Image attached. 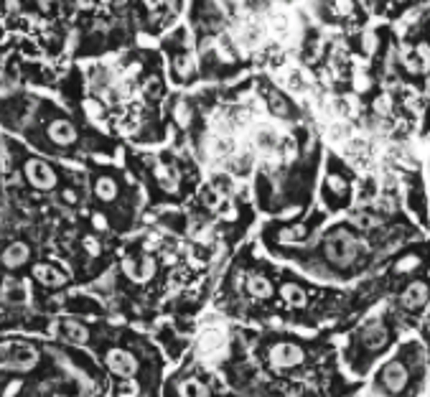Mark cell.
Here are the masks:
<instances>
[{
	"label": "cell",
	"mask_w": 430,
	"mask_h": 397,
	"mask_svg": "<svg viewBox=\"0 0 430 397\" xmlns=\"http://www.w3.org/2000/svg\"><path fill=\"white\" fill-rule=\"evenodd\" d=\"M324 258L326 263H331L334 267H341V270H349L354 265H359L362 260H367L369 255V247L364 239H359L357 234L346 227H334L324 237Z\"/></svg>",
	"instance_id": "obj_1"
},
{
	"label": "cell",
	"mask_w": 430,
	"mask_h": 397,
	"mask_svg": "<svg viewBox=\"0 0 430 397\" xmlns=\"http://www.w3.org/2000/svg\"><path fill=\"white\" fill-rule=\"evenodd\" d=\"M41 354L31 344H0V370L26 372L39 364Z\"/></svg>",
	"instance_id": "obj_2"
},
{
	"label": "cell",
	"mask_w": 430,
	"mask_h": 397,
	"mask_svg": "<svg viewBox=\"0 0 430 397\" xmlns=\"http://www.w3.org/2000/svg\"><path fill=\"white\" fill-rule=\"evenodd\" d=\"M305 362V349L296 341H278L267 349V364L275 372H288L296 370Z\"/></svg>",
	"instance_id": "obj_3"
},
{
	"label": "cell",
	"mask_w": 430,
	"mask_h": 397,
	"mask_svg": "<svg viewBox=\"0 0 430 397\" xmlns=\"http://www.w3.org/2000/svg\"><path fill=\"white\" fill-rule=\"evenodd\" d=\"M374 382H377V387L384 392V395H400V392H405L407 382H410V372H407V367H405L403 362L392 359V362L379 367Z\"/></svg>",
	"instance_id": "obj_4"
},
{
	"label": "cell",
	"mask_w": 430,
	"mask_h": 397,
	"mask_svg": "<svg viewBox=\"0 0 430 397\" xmlns=\"http://www.w3.org/2000/svg\"><path fill=\"white\" fill-rule=\"evenodd\" d=\"M225 346H227L225 329H204L201 331V336H198V341H196L198 357L206 359V362L222 357V354H225Z\"/></svg>",
	"instance_id": "obj_5"
},
{
	"label": "cell",
	"mask_w": 430,
	"mask_h": 397,
	"mask_svg": "<svg viewBox=\"0 0 430 397\" xmlns=\"http://www.w3.org/2000/svg\"><path fill=\"white\" fill-rule=\"evenodd\" d=\"M105 364L110 367V372H115L122 379L135 377V372H138V359L125 349H110L105 357Z\"/></svg>",
	"instance_id": "obj_6"
},
{
	"label": "cell",
	"mask_w": 430,
	"mask_h": 397,
	"mask_svg": "<svg viewBox=\"0 0 430 397\" xmlns=\"http://www.w3.org/2000/svg\"><path fill=\"white\" fill-rule=\"evenodd\" d=\"M430 301V283H425V280H415V283H410L407 288H405V293L400 296V305H403L405 311H420V308H425Z\"/></svg>",
	"instance_id": "obj_7"
},
{
	"label": "cell",
	"mask_w": 430,
	"mask_h": 397,
	"mask_svg": "<svg viewBox=\"0 0 430 397\" xmlns=\"http://www.w3.org/2000/svg\"><path fill=\"white\" fill-rule=\"evenodd\" d=\"M387 339H390V334H387V326L379 321V318H369L367 324L362 326V331H359V341H362L367 349H382L384 344H387Z\"/></svg>",
	"instance_id": "obj_8"
},
{
	"label": "cell",
	"mask_w": 430,
	"mask_h": 397,
	"mask_svg": "<svg viewBox=\"0 0 430 397\" xmlns=\"http://www.w3.org/2000/svg\"><path fill=\"white\" fill-rule=\"evenodd\" d=\"M265 28H270V33L275 36V39H288L291 36V13L288 11H283V8H270L267 11V15H265Z\"/></svg>",
	"instance_id": "obj_9"
},
{
	"label": "cell",
	"mask_w": 430,
	"mask_h": 397,
	"mask_svg": "<svg viewBox=\"0 0 430 397\" xmlns=\"http://www.w3.org/2000/svg\"><path fill=\"white\" fill-rule=\"evenodd\" d=\"M26 176L36 189H51L56 184V173L46 163H41V160H31L26 165Z\"/></svg>",
	"instance_id": "obj_10"
},
{
	"label": "cell",
	"mask_w": 430,
	"mask_h": 397,
	"mask_svg": "<svg viewBox=\"0 0 430 397\" xmlns=\"http://www.w3.org/2000/svg\"><path fill=\"white\" fill-rule=\"evenodd\" d=\"M122 270H125L132 280H140V283H143V280L153 278V272H156V260H153L151 255L140 258V263H135V260H125Z\"/></svg>",
	"instance_id": "obj_11"
},
{
	"label": "cell",
	"mask_w": 430,
	"mask_h": 397,
	"mask_svg": "<svg viewBox=\"0 0 430 397\" xmlns=\"http://www.w3.org/2000/svg\"><path fill=\"white\" fill-rule=\"evenodd\" d=\"M280 143H283V138H280V132L275 130V127H270V125H260L258 130H255V146H258L263 153L278 151Z\"/></svg>",
	"instance_id": "obj_12"
},
{
	"label": "cell",
	"mask_w": 430,
	"mask_h": 397,
	"mask_svg": "<svg viewBox=\"0 0 430 397\" xmlns=\"http://www.w3.org/2000/svg\"><path fill=\"white\" fill-rule=\"evenodd\" d=\"M49 135H51V140L53 143H59V146H69V143L77 140V130H74V125L72 122H66V120H56V122H51Z\"/></svg>",
	"instance_id": "obj_13"
},
{
	"label": "cell",
	"mask_w": 430,
	"mask_h": 397,
	"mask_svg": "<svg viewBox=\"0 0 430 397\" xmlns=\"http://www.w3.org/2000/svg\"><path fill=\"white\" fill-rule=\"evenodd\" d=\"M209 148H212V153L217 158H232L237 153V140L232 138V135H225V132H217L212 138V143H209Z\"/></svg>",
	"instance_id": "obj_14"
},
{
	"label": "cell",
	"mask_w": 430,
	"mask_h": 397,
	"mask_svg": "<svg viewBox=\"0 0 430 397\" xmlns=\"http://www.w3.org/2000/svg\"><path fill=\"white\" fill-rule=\"evenodd\" d=\"M247 293L252 298H258V301H267L272 296V283L265 275H260V272H252L250 278H247Z\"/></svg>",
	"instance_id": "obj_15"
},
{
	"label": "cell",
	"mask_w": 430,
	"mask_h": 397,
	"mask_svg": "<svg viewBox=\"0 0 430 397\" xmlns=\"http://www.w3.org/2000/svg\"><path fill=\"white\" fill-rule=\"evenodd\" d=\"M33 275H36V280H41L44 285H51V288H59V285L66 283V275L61 270H56L53 265H36Z\"/></svg>",
	"instance_id": "obj_16"
},
{
	"label": "cell",
	"mask_w": 430,
	"mask_h": 397,
	"mask_svg": "<svg viewBox=\"0 0 430 397\" xmlns=\"http://www.w3.org/2000/svg\"><path fill=\"white\" fill-rule=\"evenodd\" d=\"M326 8H329V15L331 18H351V15L357 13V3L354 0H324Z\"/></svg>",
	"instance_id": "obj_17"
},
{
	"label": "cell",
	"mask_w": 430,
	"mask_h": 397,
	"mask_svg": "<svg viewBox=\"0 0 430 397\" xmlns=\"http://www.w3.org/2000/svg\"><path fill=\"white\" fill-rule=\"evenodd\" d=\"M61 336L66 341H72V344H84L87 339H89V331L87 326H82L80 321H64L61 324Z\"/></svg>",
	"instance_id": "obj_18"
},
{
	"label": "cell",
	"mask_w": 430,
	"mask_h": 397,
	"mask_svg": "<svg viewBox=\"0 0 430 397\" xmlns=\"http://www.w3.org/2000/svg\"><path fill=\"white\" fill-rule=\"evenodd\" d=\"M26 260H28V247L23 245V242H15V245H11L6 252H3V263H6V267H20Z\"/></svg>",
	"instance_id": "obj_19"
},
{
	"label": "cell",
	"mask_w": 430,
	"mask_h": 397,
	"mask_svg": "<svg viewBox=\"0 0 430 397\" xmlns=\"http://www.w3.org/2000/svg\"><path fill=\"white\" fill-rule=\"evenodd\" d=\"M156 179H158L160 189H165V191H176L179 189V173L163 163L156 165Z\"/></svg>",
	"instance_id": "obj_20"
},
{
	"label": "cell",
	"mask_w": 430,
	"mask_h": 397,
	"mask_svg": "<svg viewBox=\"0 0 430 397\" xmlns=\"http://www.w3.org/2000/svg\"><path fill=\"white\" fill-rule=\"evenodd\" d=\"M283 301L288 305H293V308H303L305 305V291L301 288V285H296V283H285L283 285Z\"/></svg>",
	"instance_id": "obj_21"
},
{
	"label": "cell",
	"mask_w": 430,
	"mask_h": 397,
	"mask_svg": "<svg viewBox=\"0 0 430 397\" xmlns=\"http://www.w3.org/2000/svg\"><path fill=\"white\" fill-rule=\"evenodd\" d=\"M420 265H423V258H420L417 252H407V255H403V258L395 263V272L397 275H407V272H415Z\"/></svg>",
	"instance_id": "obj_22"
},
{
	"label": "cell",
	"mask_w": 430,
	"mask_h": 397,
	"mask_svg": "<svg viewBox=\"0 0 430 397\" xmlns=\"http://www.w3.org/2000/svg\"><path fill=\"white\" fill-rule=\"evenodd\" d=\"M326 191L334 194V196H339V198H344L346 191H349V184H346V179L341 173H329V176H326Z\"/></svg>",
	"instance_id": "obj_23"
},
{
	"label": "cell",
	"mask_w": 430,
	"mask_h": 397,
	"mask_svg": "<svg viewBox=\"0 0 430 397\" xmlns=\"http://www.w3.org/2000/svg\"><path fill=\"white\" fill-rule=\"evenodd\" d=\"M94 191H97V196L102 198V201H113V198L118 196V184H115L110 176H102V179L97 181V186H94Z\"/></svg>",
	"instance_id": "obj_24"
},
{
	"label": "cell",
	"mask_w": 430,
	"mask_h": 397,
	"mask_svg": "<svg viewBox=\"0 0 430 397\" xmlns=\"http://www.w3.org/2000/svg\"><path fill=\"white\" fill-rule=\"evenodd\" d=\"M181 395L184 397H209V387L204 382H198V379H186L181 384Z\"/></svg>",
	"instance_id": "obj_25"
},
{
	"label": "cell",
	"mask_w": 430,
	"mask_h": 397,
	"mask_svg": "<svg viewBox=\"0 0 430 397\" xmlns=\"http://www.w3.org/2000/svg\"><path fill=\"white\" fill-rule=\"evenodd\" d=\"M329 140H334V143H344V140H351L349 125H346V122H334V125L329 127Z\"/></svg>",
	"instance_id": "obj_26"
},
{
	"label": "cell",
	"mask_w": 430,
	"mask_h": 397,
	"mask_svg": "<svg viewBox=\"0 0 430 397\" xmlns=\"http://www.w3.org/2000/svg\"><path fill=\"white\" fill-rule=\"evenodd\" d=\"M372 107H374V115H377V118H387V115L392 113V97L390 94H379Z\"/></svg>",
	"instance_id": "obj_27"
},
{
	"label": "cell",
	"mask_w": 430,
	"mask_h": 397,
	"mask_svg": "<svg viewBox=\"0 0 430 397\" xmlns=\"http://www.w3.org/2000/svg\"><path fill=\"white\" fill-rule=\"evenodd\" d=\"M285 87L291 89V92H305V80L301 72H291L288 74V82H285Z\"/></svg>",
	"instance_id": "obj_28"
},
{
	"label": "cell",
	"mask_w": 430,
	"mask_h": 397,
	"mask_svg": "<svg viewBox=\"0 0 430 397\" xmlns=\"http://www.w3.org/2000/svg\"><path fill=\"white\" fill-rule=\"evenodd\" d=\"M334 107H336L339 118H351V115H354V105H351V99H346V97L334 99Z\"/></svg>",
	"instance_id": "obj_29"
},
{
	"label": "cell",
	"mask_w": 430,
	"mask_h": 397,
	"mask_svg": "<svg viewBox=\"0 0 430 397\" xmlns=\"http://www.w3.org/2000/svg\"><path fill=\"white\" fill-rule=\"evenodd\" d=\"M143 6H146L148 11H153V13H156V11H163L165 0H143Z\"/></svg>",
	"instance_id": "obj_30"
},
{
	"label": "cell",
	"mask_w": 430,
	"mask_h": 397,
	"mask_svg": "<svg viewBox=\"0 0 430 397\" xmlns=\"http://www.w3.org/2000/svg\"><path fill=\"white\" fill-rule=\"evenodd\" d=\"M84 247H87V252H89V255H99V245H97V239H94V237H87Z\"/></svg>",
	"instance_id": "obj_31"
}]
</instances>
